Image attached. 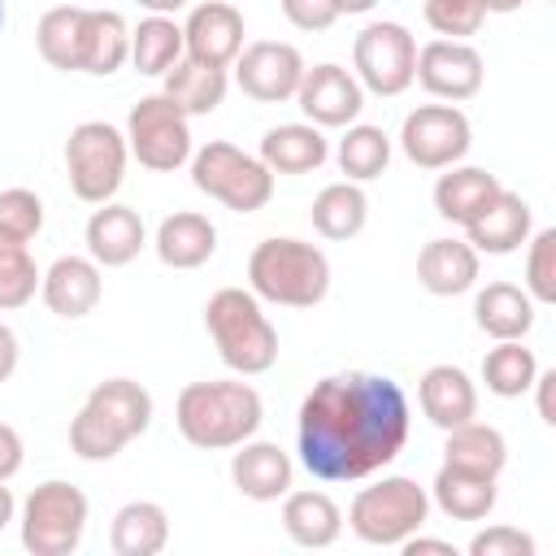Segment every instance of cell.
<instances>
[{"mask_svg": "<svg viewBox=\"0 0 556 556\" xmlns=\"http://www.w3.org/2000/svg\"><path fill=\"white\" fill-rule=\"evenodd\" d=\"M417 70V39L400 22H369L352 39V74L374 96H404Z\"/></svg>", "mask_w": 556, "mask_h": 556, "instance_id": "cell-11", "label": "cell"}, {"mask_svg": "<svg viewBox=\"0 0 556 556\" xmlns=\"http://www.w3.org/2000/svg\"><path fill=\"white\" fill-rule=\"evenodd\" d=\"M282 530L295 547H330L343 534V508L326 491H287L282 495Z\"/></svg>", "mask_w": 556, "mask_h": 556, "instance_id": "cell-27", "label": "cell"}, {"mask_svg": "<svg viewBox=\"0 0 556 556\" xmlns=\"http://www.w3.org/2000/svg\"><path fill=\"white\" fill-rule=\"evenodd\" d=\"M248 291L282 308H313L330 291V261L317 243L295 235L261 239L248 256Z\"/></svg>", "mask_w": 556, "mask_h": 556, "instance_id": "cell-4", "label": "cell"}, {"mask_svg": "<svg viewBox=\"0 0 556 556\" xmlns=\"http://www.w3.org/2000/svg\"><path fill=\"white\" fill-rule=\"evenodd\" d=\"M308 222H313V230H317L321 239H330V243L356 239V235L365 230V222H369V200H365L361 182H348V178H343V182L321 187L317 200H313V208H308Z\"/></svg>", "mask_w": 556, "mask_h": 556, "instance_id": "cell-33", "label": "cell"}, {"mask_svg": "<svg viewBox=\"0 0 556 556\" xmlns=\"http://www.w3.org/2000/svg\"><path fill=\"white\" fill-rule=\"evenodd\" d=\"M139 9H148V13H165V17H174L178 9H187L191 0H135Z\"/></svg>", "mask_w": 556, "mask_h": 556, "instance_id": "cell-48", "label": "cell"}, {"mask_svg": "<svg viewBox=\"0 0 556 556\" xmlns=\"http://www.w3.org/2000/svg\"><path fill=\"white\" fill-rule=\"evenodd\" d=\"M256 156L269 165V174H313L326 165L330 139L313 122H287V126H274L261 135Z\"/></svg>", "mask_w": 556, "mask_h": 556, "instance_id": "cell-24", "label": "cell"}, {"mask_svg": "<svg viewBox=\"0 0 556 556\" xmlns=\"http://www.w3.org/2000/svg\"><path fill=\"white\" fill-rule=\"evenodd\" d=\"M17 356H22V348H17V334L0 321V382H9L13 378V369H17Z\"/></svg>", "mask_w": 556, "mask_h": 556, "instance_id": "cell-47", "label": "cell"}, {"mask_svg": "<svg viewBox=\"0 0 556 556\" xmlns=\"http://www.w3.org/2000/svg\"><path fill=\"white\" fill-rule=\"evenodd\" d=\"M243 35H248L243 30V13L230 0H204L182 22L187 56H195L204 65H222V70H230L235 56L243 52Z\"/></svg>", "mask_w": 556, "mask_h": 556, "instance_id": "cell-16", "label": "cell"}, {"mask_svg": "<svg viewBox=\"0 0 556 556\" xmlns=\"http://www.w3.org/2000/svg\"><path fill=\"white\" fill-rule=\"evenodd\" d=\"M469 556H534V539L517 526H486L469 539Z\"/></svg>", "mask_w": 556, "mask_h": 556, "instance_id": "cell-42", "label": "cell"}, {"mask_svg": "<svg viewBox=\"0 0 556 556\" xmlns=\"http://www.w3.org/2000/svg\"><path fill=\"white\" fill-rule=\"evenodd\" d=\"M235 87L261 104H282V100H295V87L304 78V56L295 43H282V39H256V43H243V52L235 56Z\"/></svg>", "mask_w": 556, "mask_h": 556, "instance_id": "cell-14", "label": "cell"}, {"mask_svg": "<svg viewBox=\"0 0 556 556\" xmlns=\"http://www.w3.org/2000/svg\"><path fill=\"white\" fill-rule=\"evenodd\" d=\"M408 395L387 374H326L300 400L295 447L317 482H356L387 469L408 443Z\"/></svg>", "mask_w": 556, "mask_h": 556, "instance_id": "cell-1", "label": "cell"}, {"mask_svg": "<svg viewBox=\"0 0 556 556\" xmlns=\"http://www.w3.org/2000/svg\"><path fill=\"white\" fill-rule=\"evenodd\" d=\"M295 104H300V113H304L313 126H321V130H343V126H352V122L361 117V109H365V87L356 83L352 70H343V65H334V61H321V65L304 70V78H300V87H295Z\"/></svg>", "mask_w": 556, "mask_h": 556, "instance_id": "cell-15", "label": "cell"}, {"mask_svg": "<svg viewBox=\"0 0 556 556\" xmlns=\"http://www.w3.org/2000/svg\"><path fill=\"white\" fill-rule=\"evenodd\" d=\"M169 543V513L152 500H130L113 513L109 547L113 556H156Z\"/></svg>", "mask_w": 556, "mask_h": 556, "instance_id": "cell-32", "label": "cell"}, {"mask_svg": "<svg viewBox=\"0 0 556 556\" xmlns=\"http://www.w3.org/2000/svg\"><path fill=\"white\" fill-rule=\"evenodd\" d=\"M165 78V96L187 113V117H208V113H217L222 109V100H226V91H230V74L222 70V65H204V61H195V56H182L169 74H161Z\"/></svg>", "mask_w": 556, "mask_h": 556, "instance_id": "cell-30", "label": "cell"}, {"mask_svg": "<svg viewBox=\"0 0 556 556\" xmlns=\"http://www.w3.org/2000/svg\"><path fill=\"white\" fill-rule=\"evenodd\" d=\"M482 4V13H517L526 0H478Z\"/></svg>", "mask_w": 556, "mask_h": 556, "instance_id": "cell-50", "label": "cell"}, {"mask_svg": "<svg viewBox=\"0 0 556 556\" xmlns=\"http://www.w3.org/2000/svg\"><path fill=\"white\" fill-rule=\"evenodd\" d=\"M534 300L517 282H486L473 291V326L486 339H526L534 326Z\"/></svg>", "mask_w": 556, "mask_h": 556, "instance_id": "cell-26", "label": "cell"}, {"mask_svg": "<svg viewBox=\"0 0 556 556\" xmlns=\"http://www.w3.org/2000/svg\"><path fill=\"white\" fill-rule=\"evenodd\" d=\"M374 4H378V0H334V9H339V17H343V13H369Z\"/></svg>", "mask_w": 556, "mask_h": 556, "instance_id": "cell-51", "label": "cell"}, {"mask_svg": "<svg viewBox=\"0 0 556 556\" xmlns=\"http://www.w3.org/2000/svg\"><path fill=\"white\" fill-rule=\"evenodd\" d=\"M17 526L30 556H70L87 534V495L65 478H48L22 500Z\"/></svg>", "mask_w": 556, "mask_h": 556, "instance_id": "cell-8", "label": "cell"}, {"mask_svg": "<svg viewBox=\"0 0 556 556\" xmlns=\"http://www.w3.org/2000/svg\"><path fill=\"white\" fill-rule=\"evenodd\" d=\"M39 295H43V304L56 313V317H65V321H78V317H87L96 304H100V295H104V278H100V265L91 261V256H56L48 269H43V278H39Z\"/></svg>", "mask_w": 556, "mask_h": 556, "instance_id": "cell-19", "label": "cell"}, {"mask_svg": "<svg viewBox=\"0 0 556 556\" xmlns=\"http://www.w3.org/2000/svg\"><path fill=\"white\" fill-rule=\"evenodd\" d=\"M500 478H486V473H469V469H452V465H439L434 482H430V500L452 517V521H482L491 517L495 500H500Z\"/></svg>", "mask_w": 556, "mask_h": 556, "instance_id": "cell-31", "label": "cell"}, {"mask_svg": "<svg viewBox=\"0 0 556 556\" xmlns=\"http://www.w3.org/2000/svg\"><path fill=\"white\" fill-rule=\"evenodd\" d=\"M126 135L109 122H78L65 139V174H70V191L83 204H104L117 195L122 178H126Z\"/></svg>", "mask_w": 556, "mask_h": 556, "instance_id": "cell-9", "label": "cell"}, {"mask_svg": "<svg viewBox=\"0 0 556 556\" xmlns=\"http://www.w3.org/2000/svg\"><path fill=\"white\" fill-rule=\"evenodd\" d=\"M39 278H43V269L35 265L30 243L0 235V308L4 313L26 308L35 300V291H39Z\"/></svg>", "mask_w": 556, "mask_h": 556, "instance_id": "cell-38", "label": "cell"}, {"mask_svg": "<svg viewBox=\"0 0 556 556\" xmlns=\"http://www.w3.org/2000/svg\"><path fill=\"white\" fill-rule=\"evenodd\" d=\"M534 374H539V356H534L521 339H500V343L482 356V382H486V391L500 395V400L526 395L530 382H534Z\"/></svg>", "mask_w": 556, "mask_h": 556, "instance_id": "cell-37", "label": "cell"}, {"mask_svg": "<svg viewBox=\"0 0 556 556\" xmlns=\"http://www.w3.org/2000/svg\"><path fill=\"white\" fill-rule=\"evenodd\" d=\"M430 517V495L404 473L378 478L374 486H361L348 504V526L369 547H400L408 534H417Z\"/></svg>", "mask_w": 556, "mask_h": 556, "instance_id": "cell-6", "label": "cell"}, {"mask_svg": "<svg viewBox=\"0 0 556 556\" xmlns=\"http://www.w3.org/2000/svg\"><path fill=\"white\" fill-rule=\"evenodd\" d=\"M130 61V26L117 9H91L87 13V48H83V74L109 78Z\"/></svg>", "mask_w": 556, "mask_h": 556, "instance_id": "cell-35", "label": "cell"}, {"mask_svg": "<svg viewBox=\"0 0 556 556\" xmlns=\"http://www.w3.org/2000/svg\"><path fill=\"white\" fill-rule=\"evenodd\" d=\"M417 404L430 426L452 430V426L478 417V387L460 365H430L417 382Z\"/></svg>", "mask_w": 556, "mask_h": 556, "instance_id": "cell-21", "label": "cell"}, {"mask_svg": "<svg viewBox=\"0 0 556 556\" xmlns=\"http://www.w3.org/2000/svg\"><path fill=\"white\" fill-rule=\"evenodd\" d=\"M526 295L534 304H556V230L543 226L526 239Z\"/></svg>", "mask_w": 556, "mask_h": 556, "instance_id": "cell-39", "label": "cell"}, {"mask_svg": "<svg viewBox=\"0 0 556 556\" xmlns=\"http://www.w3.org/2000/svg\"><path fill=\"white\" fill-rule=\"evenodd\" d=\"M534 235V208L517 195V191H508V187H500V195L465 226V243L482 256H508V252H517V248H526V239Z\"/></svg>", "mask_w": 556, "mask_h": 556, "instance_id": "cell-18", "label": "cell"}, {"mask_svg": "<svg viewBox=\"0 0 556 556\" xmlns=\"http://www.w3.org/2000/svg\"><path fill=\"white\" fill-rule=\"evenodd\" d=\"M500 187L504 182L482 165H447L439 174V182H434V213L465 230L500 195Z\"/></svg>", "mask_w": 556, "mask_h": 556, "instance_id": "cell-23", "label": "cell"}, {"mask_svg": "<svg viewBox=\"0 0 556 556\" xmlns=\"http://www.w3.org/2000/svg\"><path fill=\"white\" fill-rule=\"evenodd\" d=\"M87 13L83 4H56L35 26L39 56L61 74H83V48H87Z\"/></svg>", "mask_w": 556, "mask_h": 556, "instance_id": "cell-28", "label": "cell"}, {"mask_svg": "<svg viewBox=\"0 0 556 556\" xmlns=\"http://www.w3.org/2000/svg\"><path fill=\"white\" fill-rule=\"evenodd\" d=\"M83 239H87V256H91L100 269H117V265H130V261L148 248V226H143L139 208L104 200V204L87 217Z\"/></svg>", "mask_w": 556, "mask_h": 556, "instance_id": "cell-17", "label": "cell"}, {"mask_svg": "<svg viewBox=\"0 0 556 556\" xmlns=\"http://www.w3.org/2000/svg\"><path fill=\"white\" fill-rule=\"evenodd\" d=\"M152 426V395L135 378H104L70 421V452L78 460H113Z\"/></svg>", "mask_w": 556, "mask_h": 556, "instance_id": "cell-3", "label": "cell"}, {"mask_svg": "<svg viewBox=\"0 0 556 556\" xmlns=\"http://www.w3.org/2000/svg\"><path fill=\"white\" fill-rule=\"evenodd\" d=\"M187 56V43H182V26L165 13H148L135 30H130V65L139 74H169L178 61Z\"/></svg>", "mask_w": 556, "mask_h": 556, "instance_id": "cell-34", "label": "cell"}, {"mask_svg": "<svg viewBox=\"0 0 556 556\" xmlns=\"http://www.w3.org/2000/svg\"><path fill=\"white\" fill-rule=\"evenodd\" d=\"M278 9H282V17H287L295 30H304V35H321V30H330V26L339 22L334 0H278Z\"/></svg>", "mask_w": 556, "mask_h": 556, "instance_id": "cell-43", "label": "cell"}, {"mask_svg": "<svg viewBox=\"0 0 556 556\" xmlns=\"http://www.w3.org/2000/svg\"><path fill=\"white\" fill-rule=\"evenodd\" d=\"M204 330L222 365L239 378H256L278 361V330L248 287H222L204 304Z\"/></svg>", "mask_w": 556, "mask_h": 556, "instance_id": "cell-5", "label": "cell"}, {"mask_svg": "<svg viewBox=\"0 0 556 556\" xmlns=\"http://www.w3.org/2000/svg\"><path fill=\"white\" fill-rule=\"evenodd\" d=\"M0 26H4V0H0Z\"/></svg>", "mask_w": 556, "mask_h": 556, "instance_id": "cell-52", "label": "cell"}, {"mask_svg": "<svg viewBox=\"0 0 556 556\" xmlns=\"http://www.w3.org/2000/svg\"><path fill=\"white\" fill-rule=\"evenodd\" d=\"M291 478H295V465L278 443L243 439L239 452L230 456V482L239 486V495H248L256 504L282 500L291 491Z\"/></svg>", "mask_w": 556, "mask_h": 556, "instance_id": "cell-20", "label": "cell"}, {"mask_svg": "<svg viewBox=\"0 0 556 556\" xmlns=\"http://www.w3.org/2000/svg\"><path fill=\"white\" fill-rule=\"evenodd\" d=\"M43 230V200L30 187H4L0 191V235L30 243Z\"/></svg>", "mask_w": 556, "mask_h": 556, "instance_id": "cell-40", "label": "cell"}, {"mask_svg": "<svg viewBox=\"0 0 556 556\" xmlns=\"http://www.w3.org/2000/svg\"><path fill=\"white\" fill-rule=\"evenodd\" d=\"M191 182L195 191H204L208 200L226 204L230 213H256L269 204L274 195V174L261 156L226 143V139H208L204 148L191 152Z\"/></svg>", "mask_w": 556, "mask_h": 556, "instance_id": "cell-7", "label": "cell"}, {"mask_svg": "<svg viewBox=\"0 0 556 556\" xmlns=\"http://www.w3.org/2000/svg\"><path fill=\"white\" fill-rule=\"evenodd\" d=\"M530 391H534V404H539L543 426H556V400H552V391H556V369H539L534 382H530Z\"/></svg>", "mask_w": 556, "mask_h": 556, "instance_id": "cell-45", "label": "cell"}, {"mask_svg": "<svg viewBox=\"0 0 556 556\" xmlns=\"http://www.w3.org/2000/svg\"><path fill=\"white\" fill-rule=\"evenodd\" d=\"M178 434L200 452H226L252 439L265 421V404L252 382L217 378V382H187L174 400Z\"/></svg>", "mask_w": 556, "mask_h": 556, "instance_id": "cell-2", "label": "cell"}, {"mask_svg": "<svg viewBox=\"0 0 556 556\" xmlns=\"http://www.w3.org/2000/svg\"><path fill=\"white\" fill-rule=\"evenodd\" d=\"M22 456H26L22 434H17L13 426H4V421H0V482H9V478L22 469Z\"/></svg>", "mask_w": 556, "mask_h": 556, "instance_id": "cell-44", "label": "cell"}, {"mask_svg": "<svg viewBox=\"0 0 556 556\" xmlns=\"http://www.w3.org/2000/svg\"><path fill=\"white\" fill-rule=\"evenodd\" d=\"M482 78H486L482 52L469 39H430L417 48L413 83H421V91L434 100H447V104L473 100L482 91Z\"/></svg>", "mask_w": 556, "mask_h": 556, "instance_id": "cell-13", "label": "cell"}, {"mask_svg": "<svg viewBox=\"0 0 556 556\" xmlns=\"http://www.w3.org/2000/svg\"><path fill=\"white\" fill-rule=\"evenodd\" d=\"M426 26L439 35V39H469L482 30L486 13L478 0H426Z\"/></svg>", "mask_w": 556, "mask_h": 556, "instance_id": "cell-41", "label": "cell"}, {"mask_svg": "<svg viewBox=\"0 0 556 556\" xmlns=\"http://www.w3.org/2000/svg\"><path fill=\"white\" fill-rule=\"evenodd\" d=\"M126 148L130 156L152 169V174H174L191 161L195 143H191V117L165 96H143L139 104H130V117H126Z\"/></svg>", "mask_w": 556, "mask_h": 556, "instance_id": "cell-10", "label": "cell"}, {"mask_svg": "<svg viewBox=\"0 0 556 556\" xmlns=\"http://www.w3.org/2000/svg\"><path fill=\"white\" fill-rule=\"evenodd\" d=\"M443 434H447L443 439V465L469 469V473H486V478H500L504 473V465H508V439L495 426L469 417V421H460V426H452Z\"/></svg>", "mask_w": 556, "mask_h": 556, "instance_id": "cell-29", "label": "cell"}, {"mask_svg": "<svg viewBox=\"0 0 556 556\" xmlns=\"http://www.w3.org/2000/svg\"><path fill=\"white\" fill-rule=\"evenodd\" d=\"M478 269H482V261L465 239H430L417 252V282L439 300L473 291L478 287Z\"/></svg>", "mask_w": 556, "mask_h": 556, "instance_id": "cell-22", "label": "cell"}, {"mask_svg": "<svg viewBox=\"0 0 556 556\" xmlns=\"http://www.w3.org/2000/svg\"><path fill=\"white\" fill-rule=\"evenodd\" d=\"M334 161L348 174V182H374L391 165V135L382 126L352 122V126H343V139L334 148Z\"/></svg>", "mask_w": 556, "mask_h": 556, "instance_id": "cell-36", "label": "cell"}, {"mask_svg": "<svg viewBox=\"0 0 556 556\" xmlns=\"http://www.w3.org/2000/svg\"><path fill=\"white\" fill-rule=\"evenodd\" d=\"M152 248H156V261L169 265V269H200L217 252V226L204 213L182 208V213H169L156 226Z\"/></svg>", "mask_w": 556, "mask_h": 556, "instance_id": "cell-25", "label": "cell"}, {"mask_svg": "<svg viewBox=\"0 0 556 556\" xmlns=\"http://www.w3.org/2000/svg\"><path fill=\"white\" fill-rule=\"evenodd\" d=\"M13 513H17V500H13V491L0 482V530L13 521Z\"/></svg>", "mask_w": 556, "mask_h": 556, "instance_id": "cell-49", "label": "cell"}, {"mask_svg": "<svg viewBox=\"0 0 556 556\" xmlns=\"http://www.w3.org/2000/svg\"><path fill=\"white\" fill-rule=\"evenodd\" d=\"M473 143V126L456 104H417L400 126V152L417 169L460 165Z\"/></svg>", "mask_w": 556, "mask_h": 556, "instance_id": "cell-12", "label": "cell"}, {"mask_svg": "<svg viewBox=\"0 0 556 556\" xmlns=\"http://www.w3.org/2000/svg\"><path fill=\"white\" fill-rule=\"evenodd\" d=\"M400 552L404 556H456V547L447 543V539H430V534H408L404 543H400Z\"/></svg>", "mask_w": 556, "mask_h": 556, "instance_id": "cell-46", "label": "cell"}]
</instances>
